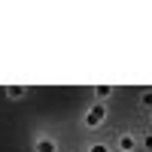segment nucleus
<instances>
[{
	"instance_id": "nucleus-2",
	"label": "nucleus",
	"mask_w": 152,
	"mask_h": 152,
	"mask_svg": "<svg viewBox=\"0 0 152 152\" xmlns=\"http://www.w3.org/2000/svg\"><path fill=\"white\" fill-rule=\"evenodd\" d=\"M113 149L116 152H140V131L122 128L116 137H113Z\"/></svg>"
},
{
	"instance_id": "nucleus-8",
	"label": "nucleus",
	"mask_w": 152,
	"mask_h": 152,
	"mask_svg": "<svg viewBox=\"0 0 152 152\" xmlns=\"http://www.w3.org/2000/svg\"><path fill=\"white\" fill-rule=\"evenodd\" d=\"M140 152H152V131L140 134Z\"/></svg>"
},
{
	"instance_id": "nucleus-3",
	"label": "nucleus",
	"mask_w": 152,
	"mask_h": 152,
	"mask_svg": "<svg viewBox=\"0 0 152 152\" xmlns=\"http://www.w3.org/2000/svg\"><path fill=\"white\" fill-rule=\"evenodd\" d=\"M31 149L34 152H61V140H58L52 131H40V134H34Z\"/></svg>"
},
{
	"instance_id": "nucleus-7",
	"label": "nucleus",
	"mask_w": 152,
	"mask_h": 152,
	"mask_svg": "<svg viewBox=\"0 0 152 152\" xmlns=\"http://www.w3.org/2000/svg\"><path fill=\"white\" fill-rule=\"evenodd\" d=\"M137 107L152 113V88H143V91H137Z\"/></svg>"
},
{
	"instance_id": "nucleus-6",
	"label": "nucleus",
	"mask_w": 152,
	"mask_h": 152,
	"mask_svg": "<svg viewBox=\"0 0 152 152\" xmlns=\"http://www.w3.org/2000/svg\"><path fill=\"white\" fill-rule=\"evenodd\" d=\"M82 152H113V146H110L107 140H88V143L82 146Z\"/></svg>"
},
{
	"instance_id": "nucleus-5",
	"label": "nucleus",
	"mask_w": 152,
	"mask_h": 152,
	"mask_svg": "<svg viewBox=\"0 0 152 152\" xmlns=\"http://www.w3.org/2000/svg\"><path fill=\"white\" fill-rule=\"evenodd\" d=\"M3 94L6 100H24L31 94V85H3Z\"/></svg>"
},
{
	"instance_id": "nucleus-9",
	"label": "nucleus",
	"mask_w": 152,
	"mask_h": 152,
	"mask_svg": "<svg viewBox=\"0 0 152 152\" xmlns=\"http://www.w3.org/2000/svg\"><path fill=\"white\" fill-rule=\"evenodd\" d=\"M149 131H152V113H149Z\"/></svg>"
},
{
	"instance_id": "nucleus-1",
	"label": "nucleus",
	"mask_w": 152,
	"mask_h": 152,
	"mask_svg": "<svg viewBox=\"0 0 152 152\" xmlns=\"http://www.w3.org/2000/svg\"><path fill=\"white\" fill-rule=\"evenodd\" d=\"M107 122H110V104L91 100V104L82 110V128L85 131H97V128H104Z\"/></svg>"
},
{
	"instance_id": "nucleus-4",
	"label": "nucleus",
	"mask_w": 152,
	"mask_h": 152,
	"mask_svg": "<svg viewBox=\"0 0 152 152\" xmlns=\"http://www.w3.org/2000/svg\"><path fill=\"white\" fill-rule=\"evenodd\" d=\"M113 97H116V85H94L91 88V100H97V104H110Z\"/></svg>"
}]
</instances>
